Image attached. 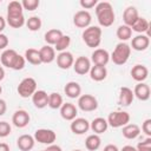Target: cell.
<instances>
[{
  "label": "cell",
  "mask_w": 151,
  "mask_h": 151,
  "mask_svg": "<svg viewBox=\"0 0 151 151\" xmlns=\"http://www.w3.org/2000/svg\"><path fill=\"white\" fill-rule=\"evenodd\" d=\"M1 65L8 68H12L14 71H20L25 67L26 60L22 55H20L15 50L12 48H6L1 55H0Z\"/></svg>",
  "instance_id": "1"
},
{
  "label": "cell",
  "mask_w": 151,
  "mask_h": 151,
  "mask_svg": "<svg viewBox=\"0 0 151 151\" xmlns=\"http://www.w3.org/2000/svg\"><path fill=\"white\" fill-rule=\"evenodd\" d=\"M94 8H96V15H97V19H98V22L100 26L110 27L111 25H113L116 14H114L113 7L110 2H107V1L98 2Z\"/></svg>",
  "instance_id": "2"
},
{
  "label": "cell",
  "mask_w": 151,
  "mask_h": 151,
  "mask_svg": "<svg viewBox=\"0 0 151 151\" xmlns=\"http://www.w3.org/2000/svg\"><path fill=\"white\" fill-rule=\"evenodd\" d=\"M101 28L99 26H88L84 29L81 38L83 41L91 48H96L101 42Z\"/></svg>",
  "instance_id": "3"
},
{
  "label": "cell",
  "mask_w": 151,
  "mask_h": 151,
  "mask_svg": "<svg viewBox=\"0 0 151 151\" xmlns=\"http://www.w3.org/2000/svg\"><path fill=\"white\" fill-rule=\"evenodd\" d=\"M131 54V47L126 42H119L116 45L113 52L110 55V59L113 61L116 65H124Z\"/></svg>",
  "instance_id": "4"
},
{
  "label": "cell",
  "mask_w": 151,
  "mask_h": 151,
  "mask_svg": "<svg viewBox=\"0 0 151 151\" xmlns=\"http://www.w3.org/2000/svg\"><path fill=\"white\" fill-rule=\"evenodd\" d=\"M18 94L21 97V98H29L34 94V92L37 91V81L34 78L32 77H27V78H24L19 85H18Z\"/></svg>",
  "instance_id": "5"
},
{
  "label": "cell",
  "mask_w": 151,
  "mask_h": 151,
  "mask_svg": "<svg viewBox=\"0 0 151 151\" xmlns=\"http://www.w3.org/2000/svg\"><path fill=\"white\" fill-rule=\"evenodd\" d=\"M130 114L126 111H113L109 114L107 117V124L111 127L118 129V127H123L126 124L130 123Z\"/></svg>",
  "instance_id": "6"
},
{
  "label": "cell",
  "mask_w": 151,
  "mask_h": 151,
  "mask_svg": "<svg viewBox=\"0 0 151 151\" xmlns=\"http://www.w3.org/2000/svg\"><path fill=\"white\" fill-rule=\"evenodd\" d=\"M34 140L40 143V144H46V145H51L54 144L55 139H57V134L53 130L51 129H38L34 132Z\"/></svg>",
  "instance_id": "7"
},
{
  "label": "cell",
  "mask_w": 151,
  "mask_h": 151,
  "mask_svg": "<svg viewBox=\"0 0 151 151\" xmlns=\"http://www.w3.org/2000/svg\"><path fill=\"white\" fill-rule=\"evenodd\" d=\"M78 107L84 112H92L98 109V100L92 94H81L78 98Z\"/></svg>",
  "instance_id": "8"
},
{
  "label": "cell",
  "mask_w": 151,
  "mask_h": 151,
  "mask_svg": "<svg viewBox=\"0 0 151 151\" xmlns=\"http://www.w3.org/2000/svg\"><path fill=\"white\" fill-rule=\"evenodd\" d=\"M91 21H92V17L88 11L80 9L73 15V24L78 28H84V29L87 28L91 25Z\"/></svg>",
  "instance_id": "9"
},
{
  "label": "cell",
  "mask_w": 151,
  "mask_h": 151,
  "mask_svg": "<svg viewBox=\"0 0 151 151\" xmlns=\"http://www.w3.org/2000/svg\"><path fill=\"white\" fill-rule=\"evenodd\" d=\"M73 70L79 76H85L91 70V60L87 57H78L73 63Z\"/></svg>",
  "instance_id": "10"
},
{
  "label": "cell",
  "mask_w": 151,
  "mask_h": 151,
  "mask_svg": "<svg viewBox=\"0 0 151 151\" xmlns=\"http://www.w3.org/2000/svg\"><path fill=\"white\" fill-rule=\"evenodd\" d=\"M57 60V66L61 70H68L70 67L73 66L74 63V57L71 52L68 51H64V52H59V54L55 57Z\"/></svg>",
  "instance_id": "11"
},
{
  "label": "cell",
  "mask_w": 151,
  "mask_h": 151,
  "mask_svg": "<svg viewBox=\"0 0 151 151\" xmlns=\"http://www.w3.org/2000/svg\"><path fill=\"white\" fill-rule=\"evenodd\" d=\"M31 120V117H29V113L26 111V110H17L13 116H12V123L14 126L19 127V129H22V127H26L28 125Z\"/></svg>",
  "instance_id": "12"
},
{
  "label": "cell",
  "mask_w": 151,
  "mask_h": 151,
  "mask_svg": "<svg viewBox=\"0 0 151 151\" xmlns=\"http://www.w3.org/2000/svg\"><path fill=\"white\" fill-rule=\"evenodd\" d=\"M70 129L74 134H84L90 130V122L86 118H74L71 122Z\"/></svg>",
  "instance_id": "13"
},
{
  "label": "cell",
  "mask_w": 151,
  "mask_h": 151,
  "mask_svg": "<svg viewBox=\"0 0 151 151\" xmlns=\"http://www.w3.org/2000/svg\"><path fill=\"white\" fill-rule=\"evenodd\" d=\"M91 60L94 65L106 66L110 61V53L104 48H96L91 54Z\"/></svg>",
  "instance_id": "14"
},
{
  "label": "cell",
  "mask_w": 151,
  "mask_h": 151,
  "mask_svg": "<svg viewBox=\"0 0 151 151\" xmlns=\"http://www.w3.org/2000/svg\"><path fill=\"white\" fill-rule=\"evenodd\" d=\"M59 110H60V116H61V118L65 119V120L72 122L74 118H77L78 109H77V106H76L74 104H72V103H64Z\"/></svg>",
  "instance_id": "15"
},
{
  "label": "cell",
  "mask_w": 151,
  "mask_h": 151,
  "mask_svg": "<svg viewBox=\"0 0 151 151\" xmlns=\"http://www.w3.org/2000/svg\"><path fill=\"white\" fill-rule=\"evenodd\" d=\"M150 46V38L147 34H138L131 40V47L134 51H145Z\"/></svg>",
  "instance_id": "16"
},
{
  "label": "cell",
  "mask_w": 151,
  "mask_h": 151,
  "mask_svg": "<svg viewBox=\"0 0 151 151\" xmlns=\"http://www.w3.org/2000/svg\"><path fill=\"white\" fill-rule=\"evenodd\" d=\"M133 99H134L133 91L130 87L123 86V87L119 88V97H118L119 105H122V106H130L132 104Z\"/></svg>",
  "instance_id": "17"
},
{
  "label": "cell",
  "mask_w": 151,
  "mask_h": 151,
  "mask_svg": "<svg viewBox=\"0 0 151 151\" xmlns=\"http://www.w3.org/2000/svg\"><path fill=\"white\" fill-rule=\"evenodd\" d=\"M32 103L37 109H44L48 105V94L44 90H37L32 96Z\"/></svg>",
  "instance_id": "18"
},
{
  "label": "cell",
  "mask_w": 151,
  "mask_h": 151,
  "mask_svg": "<svg viewBox=\"0 0 151 151\" xmlns=\"http://www.w3.org/2000/svg\"><path fill=\"white\" fill-rule=\"evenodd\" d=\"M147 76H149V70H147V67L145 65L137 64L131 70V77H132V79H134L138 83H144V80L147 78Z\"/></svg>",
  "instance_id": "19"
},
{
  "label": "cell",
  "mask_w": 151,
  "mask_h": 151,
  "mask_svg": "<svg viewBox=\"0 0 151 151\" xmlns=\"http://www.w3.org/2000/svg\"><path fill=\"white\" fill-rule=\"evenodd\" d=\"M39 54H40L41 64H51L52 61L55 60V50L50 45L42 46L39 50Z\"/></svg>",
  "instance_id": "20"
},
{
  "label": "cell",
  "mask_w": 151,
  "mask_h": 151,
  "mask_svg": "<svg viewBox=\"0 0 151 151\" xmlns=\"http://www.w3.org/2000/svg\"><path fill=\"white\" fill-rule=\"evenodd\" d=\"M35 140L31 134H21L17 140V146L21 151H31L34 147Z\"/></svg>",
  "instance_id": "21"
},
{
  "label": "cell",
  "mask_w": 151,
  "mask_h": 151,
  "mask_svg": "<svg viewBox=\"0 0 151 151\" xmlns=\"http://www.w3.org/2000/svg\"><path fill=\"white\" fill-rule=\"evenodd\" d=\"M139 18V14H138V11L134 6H129L125 8L124 13H123V20H124V25L131 27L136 21L137 19Z\"/></svg>",
  "instance_id": "22"
},
{
  "label": "cell",
  "mask_w": 151,
  "mask_h": 151,
  "mask_svg": "<svg viewBox=\"0 0 151 151\" xmlns=\"http://www.w3.org/2000/svg\"><path fill=\"white\" fill-rule=\"evenodd\" d=\"M133 96L136 98H138L139 100H142V101L149 100V98H150V87H149V85L145 84V83H138L134 86Z\"/></svg>",
  "instance_id": "23"
},
{
  "label": "cell",
  "mask_w": 151,
  "mask_h": 151,
  "mask_svg": "<svg viewBox=\"0 0 151 151\" xmlns=\"http://www.w3.org/2000/svg\"><path fill=\"white\" fill-rule=\"evenodd\" d=\"M107 127H109L107 120H106L105 118H101V117L94 118V119L90 123V129H91L96 134H101V133L106 132Z\"/></svg>",
  "instance_id": "24"
},
{
  "label": "cell",
  "mask_w": 151,
  "mask_h": 151,
  "mask_svg": "<svg viewBox=\"0 0 151 151\" xmlns=\"http://www.w3.org/2000/svg\"><path fill=\"white\" fill-rule=\"evenodd\" d=\"M64 92L65 94L71 98V99H76V98H79L80 94H81V87L80 85L77 83V81H68L65 87H64Z\"/></svg>",
  "instance_id": "25"
},
{
  "label": "cell",
  "mask_w": 151,
  "mask_h": 151,
  "mask_svg": "<svg viewBox=\"0 0 151 151\" xmlns=\"http://www.w3.org/2000/svg\"><path fill=\"white\" fill-rule=\"evenodd\" d=\"M88 73H90L91 79L94 81H103L107 77V70L105 66L93 65V66H91V70Z\"/></svg>",
  "instance_id": "26"
},
{
  "label": "cell",
  "mask_w": 151,
  "mask_h": 151,
  "mask_svg": "<svg viewBox=\"0 0 151 151\" xmlns=\"http://www.w3.org/2000/svg\"><path fill=\"white\" fill-rule=\"evenodd\" d=\"M122 133L126 139H136L140 134V127L137 124H126L123 126Z\"/></svg>",
  "instance_id": "27"
},
{
  "label": "cell",
  "mask_w": 151,
  "mask_h": 151,
  "mask_svg": "<svg viewBox=\"0 0 151 151\" xmlns=\"http://www.w3.org/2000/svg\"><path fill=\"white\" fill-rule=\"evenodd\" d=\"M63 35H64V34H63V32H61L60 29H58V28H52V29H48V31L45 33L44 39H45V41H46L47 45L54 46V45L58 42V40H59Z\"/></svg>",
  "instance_id": "28"
},
{
  "label": "cell",
  "mask_w": 151,
  "mask_h": 151,
  "mask_svg": "<svg viewBox=\"0 0 151 151\" xmlns=\"http://www.w3.org/2000/svg\"><path fill=\"white\" fill-rule=\"evenodd\" d=\"M24 58H25V60H26L27 63H29L31 65H34V66H38V65L41 64L39 50H35V48H27V50L25 51Z\"/></svg>",
  "instance_id": "29"
},
{
  "label": "cell",
  "mask_w": 151,
  "mask_h": 151,
  "mask_svg": "<svg viewBox=\"0 0 151 151\" xmlns=\"http://www.w3.org/2000/svg\"><path fill=\"white\" fill-rule=\"evenodd\" d=\"M24 8H22V5L20 1H11L7 6V17L11 18V17H20V15H24Z\"/></svg>",
  "instance_id": "30"
},
{
  "label": "cell",
  "mask_w": 151,
  "mask_h": 151,
  "mask_svg": "<svg viewBox=\"0 0 151 151\" xmlns=\"http://www.w3.org/2000/svg\"><path fill=\"white\" fill-rule=\"evenodd\" d=\"M100 145H101V139L99 134L93 133V134L87 136V138L85 139V146L88 151H96L100 147Z\"/></svg>",
  "instance_id": "31"
},
{
  "label": "cell",
  "mask_w": 151,
  "mask_h": 151,
  "mask_svg": "<svg viewBox=\"0 0 151 151\" xmlns=\"http://www.w3.org/2000/svg\"><path fill=\"white\" fill-rule=\"evenodd\" d=\"M149 28H150V22L145 18H140V17L131 26V29L137 32L138 34H144L145 32H149Z\"/></svg>",
  "instance_id": "32"
},
{
  "label": "cell",
  "mask_w": 151,
  "mask_h": 151,
  "mask_svg": "<svg viewBox=\"0 0 151 151\" xmlns=\"http://www.w3.org/2000/svg\"><path fill=\"white\" fill-rule=\"evenodd\" d=\"M117 38L120 40V42H125L126 40L131 39L132 37V29L131 27L126 26V25H120L118 28H117Z\"/></svg>",
  "instance_id": "33"
},
{
  "label": "cell",
  "mask_w": 151,
  "mask_h": 151,
  "mask_svg": "<svg viewBox=\"0 0 151 151\" xmlns=\"http://www.w3.org/2000/svg\"><path fill=\"white\" fill-rule=\"evenodd\" d=\"M63 104H64V101H63V97L60 93L52 92L48 94V105L47 106H50L53 110H57V109H60Z\"/></svg>",
  "instance_id": "34"
},
{
  "label": "cell",
  "mask_w": 151,
  "mask_h": 151,
  "mask_svg": "<svg viewBox=\"0 0 151 151\" xmlns=\"http://www.w3.org/2000/svg\"><path fill=\"white\" fill-rule=\"evenodd\" d=\"M25 25L27 26V28H28L29 31L37 32V31H39V29L41 28L42 22H41V19H40L39 17L33 15V17H29V18L26 20V24H25Z\"/></svg>",
  "instance_id": "35"
},
{
  "label": "cell",
  "mask_w": 151,
  "mask_h": 151,
  "mask_svg": "<svg viewBox=\"0 0 151 151\" xmlns=\"http://www.w3.org/2000/svg\"><path fill=\"white\" fill-rule=\"evenodd\" d=\"M6 22L13 27V28H20L22 27L25 24H26V20H25V17L24 15H20V17H11V18H6Z\"/></svg>",
  "instance_id": "36"
},
{
  "label": "cell",
  "mask_w": 151,
  "mask_h": 151,
  "mask_svg": "<svg viewBox=\"0 0 151 151\" xmlns=\"http://www.w3.org/2000/svg\"><path fill=\"white\" fill-rule=\"evenodd\" d=\"M71 45V37H68V35H63L59 40H58V42L54 45V50L55 51H59V52H64V51H66V48L68 47Z\"/></svg>",
  "instance_id": "37"
},
{
  "label": "cell",
  "mask_w": 151,
  "mask_h": 151,
  "mask_svg": "<svg viewBox=\"0 0 151 151\" xmlns=\"http://www.w3.org/2000/svg\"><path fill=\"white\" fill-rule=\"evenodd\" d=\"M21 5H22V8L26 9V11H35L39 5H40V1L39 0H22L21 1Z\"/></svg>",
  "instance_id": "38"
},
{
  "label": "cell",
  "mask_w": 151,
  "mask_h": 151,
  "mask_svg": "<svg viewBox=\"0 0 151 151\" xmlns=\"http://www.w3.org/2000/svg\"><path fill=\"white\" fill-rule=\"evenodd\" d=\"M11 131H12V127H11L9 123H7L5 120L0 122V138H5V137L9 136Z\"/></svg>",
  "instance_id": "39"
},
{
  "label": "cell",
  "mask_w": 151,
  "mask_h": 151,
  "mask_svg": "<svg viewBox=\"0 0 151 151\" xmlns=\"http://www.w3.org/2000/svg\"><path fill=\"white\" fill-rule=\"evenodd\" d=\"M137 151H151V137H147L145 140L137 144Z\"/></svg>",
  "instance_id": "40"
},
{
  "label": "cell",
  "mask_w": 151,
  "mask_h": 151,
  "mask_svg": "<svg viewBox=\"0 0 151 151\" xmlns=\"http://www.w3.org/2000/svg\"><path fill=\"white\" fill-rule=\"evenodd\" d=\"M80 6L83 7V9H91V8H93V7H96L97 6V4H98V1L97 0H80Z\"/></svg>",
  "instance_id": "41"
},
{
  "label": "cell",
  "mask_w": 151,
  "mask_h": 151,
  "mask_svg": "<svg viewBox=\"0 0 151 151\" xmlns=\"http://www.w3.org/2000/svg\"><path fill=\"white\" fill-rule=\"evenodd\" d=\"M142 130L143 132L147 136V137H151V119H145L143 125H142Z\"/></svg>",
  "instance_id": "42"
},
{
  "label": "cell",
  "mask_w": 151,
  "mask_h": 151,
  "mask_svg": "<svg viewBox=\"0 0 151 151\" xmlns=\"http://www.w3.org/2000/svg\"><path fill=\"white\" fill-rule=\"evenodd\" d=\"M8 44H9V40H8L7 35L4 34V33H0V50L5 51L6 47L8 46Z\"/></svg>",
  "instance_id": "43"
},
{
  "label": "cell",
  "mask_w": 151,
  "mask_h": 151,
  "mask_svg": "<svg viewBox=\"0 0 151 151\" xmlns=\"http://www.w3.org/2000/svg\"><path fill=\"white\" fill-rule=\"evenodd\" d=\"M6 111H7V104L4 99L0 98V116H4L6 113Z\"/></svg>",
  "instance_id": "44"
},
{
  "label": "cell",
  "mask_w": 151,
  "mask_h": 151,
  "mask_svg": "<svg viewBox=\"0 0 151 151\" xmlns=\"http://www.w3.org/2000/svg\"><path fill=\"white\" fill-rule=\"evenodd\" d=\"M46 151H63V150H61V147H60L59 145H55V144H51V145H48V146H47Z\"/></svg>",
  "instance_id": "45"
},
{
  "label": "cell",
  "mask_w": 151,
  "mask_h": 151,
  "mask_svg": "<svg viewBox=\"0 0 151 151\" xmlns=\"http://www.w3.org/2000/svg\"><path fill=\"white\" fill-rule=\"evenodd\" d=\"M103 151H119V149H118L116 145H113V144H107V145L104 147Z\"/></svg>",
  "instance_id": "46"
},
{
  "label": "cell",
  "mask_w": 151,
  "mask_h": 151,
  "mask_svg": "<svg viewBox=\"0 0 151 151\" xmlns=\"http://www.w3.org/2000/svg\"><path fill=\"white\" fill-rule=\"evenodd\" d=\"M6 19L4 18V17H1L0 15V33H2V31L5 29V27H6Z\"/></svg>",
  "instance_id": "47"
},
{
  "label": "cell",
  "mask_w": 151,
  "mask_h": 151,
  "mask_svg": "<svg viewBox=\"0 0 151 151\" xmlns=\"http://www.w3.org/2000/svg\"><path fill=\"white\" fill-rule=\"evenodd\" d=\"M119 151H137V149H136L134 146H132V145H125V146H123V149L119 150Z\"/></svg>",
  "instance_id": "48"
},
{
  "label": "cell",
  "mask_w": 151,
  "mask_h": 151,
  "mask_svg": "<svg viewBox=\"0 0 151 151\" xmlns=\"http://www.w3.org/2000/svg\"><path fill=\"white\" fill-rule=\"evenodd\" d=\"M0 151H9V145L7 143H0Z\"/></svg>",
  "instance_id": "49"
},
{
  "label": "cell",
  "mask_w": 151,
  "mask_h": 151,
  "mask_svg": "<svg viewBox=\"0 0 151 151\" xmlns=\"http://www.w3.org/2000/svg\"><path fill=\"white\" fill-rule=\"evenodd\" d=\"M5 78V70L2 67V65H0V81Z\"/></svg>",
  "instance_id": "50"
},
{
  "label": "cell",
  "mask_w": 151,
  "mask_h": 151,
  "mask_svg": "<svg viewBox=\"0 0 151 151\" xmlns=\"http://www.w3.org/2000/svg\"><path fill=\"white\" fill-rule=\"evenodd\" d=\"M2 93V87H1V85H0V94Z\"/></svg>",
  "instance_id": "51"
},
{
  "label": "cell",
  "mask_w": 151,
  "mask_h": 151,
  "mask_svg": "<svg viewBox=\"0 0 151 151\" xmlns=\"http://www.w3.org/2000/svg\"><path fill=\"white\" fill-rule=\"evenodd\" d=\"M72 151H81V150H72Z\"/></svg>",
  "instance_id": "52"
},
{
  "label": "cell",
  "mask_w": 151,
  "mask_h": 151,
  "mask_svg": "<svg viewBox=\"0 0 151 151\" xmlns=\"http://www.w3.org/2000/svg\"><path fill=\"white\" fill-rule=\"evenodd\" d=\"M41 151H46V150H41Z\"/></svg>",
  "instance_id": "53"
},
{
  "label": "cell",
  "mask_w": 151,
  "mask_h": 151,
  "mask_svg": "<svg viewBox=\"0 0 151 151\" xmlns=\"http://www.w3.org/2000/svg\"><path fill=\"white\" fill-rule=\"evenodd\" d=\"M0 2H1V1H0Z\"/></svg>",
  "instance_id": "54"
}]
</instances>
